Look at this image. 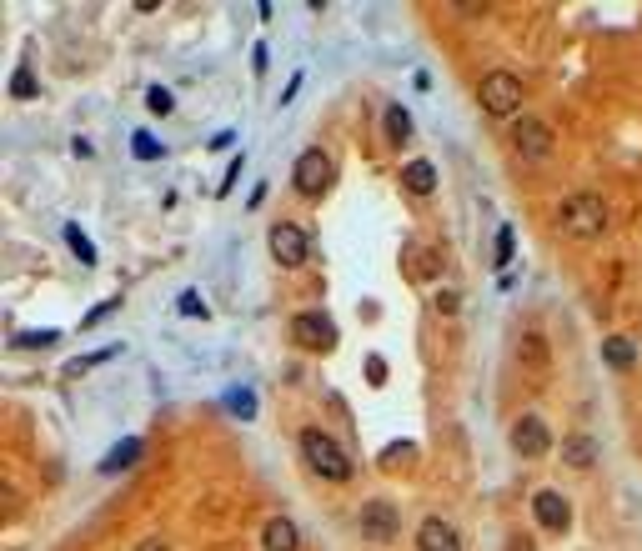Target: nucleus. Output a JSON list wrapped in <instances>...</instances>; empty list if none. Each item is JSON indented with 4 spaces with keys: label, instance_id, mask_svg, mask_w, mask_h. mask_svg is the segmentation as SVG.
I'll use <instances>...</instances> for the list:
<instances>
[{
    "label": "nucleus",
    "instance_id": "26",
    "mask_svg": "<svg viewBox=\"0 0 642 551\" xmlns=\"http://www.w3.org/2000/svg\"><path fill=\"white\" fill-rule=\"evenodd\" d=\"M457 306H462L457 291H442V296H437V311H457Z\"/></svg>",
    "mask_w": 642,
    "mask_h": 551
},
{
    "label": "nucleus",
    "instance_id": "15",
    "mask_svg": "<svg viewBox=\"0 0 642 551\" xmlns=\"http://www.w3.org/2000/svg\"><path fill=\"white\" fill-rule=\"evenodd\" d=\"M602 361H607L612 371H627V366L637 361V346H632L627 336H607V341H602Z\"/></svg>",
    "mask_w": 642,
    "mask_h": 551
},
{
    "label": "nucleus",
    "instance_id": "30",
    "mask_svg": "<svg viewBox=\"0 0 642 551\" xmlns=\"http://www.w3.org/2000/svg\"><path fill=\"white\" fill-rule=\"evenodd\" d=\"M236 176H241V161H231V171H226V181H221V196H226V191L236 186Z\"/></svg>",
    "mask_w": 642,
    "mask_h": 551
},
{
    "label": "nucleus",
    "instance_id": "31",
    "mask_svg": "<svg viewBox=\"0 0 642 551\" xmlns=\"http://www.w3.org/2000/svg\"><path fill=\"white\" fill-rule=\"evenodd\" d=\"M407 456H412V446H387V456H382V461H407Z\"/></svg>",
    "mask_w": 642,
    "mask_h": 551
},
{
    "label": "nucleus",
    "instance_id": "29",
    "mask_svg": "<svg viewBox=\"0 0 642 551\" xmlns=\"http://www.w3.org/2000/svg\"><path fill=\"white\" fill-rule=\"evenodd\" d=\"M367 376H372V381H377V386H382V381H387V366H382V361H377V356H372V361H367Z\"/></svg>",
    "mask_w": 642,
    "mask_h": 551
},
{
    "label": "nucleus",
    "instance_id": "5",
    "mask_svg": "<svg viewBox=\"0 0 642 551\" xmlns=\"http://www.w3.org/2000/svg\"><path fill=\"white\" fill-rule=\"evenodd\" d=\"M271 256H276L281 266H306L311 236H306L296 221H281V226H271Z\"/></svg>",
    "mask_w": 642,
    "mask_h": 551
},
{
    "label": "nucleus",
    "instance_id": "3",
    "mask_svg": "<svg viewBox=\"0 0 642 551\" xmlns=\"http://www.w3.org/2000/svg\"><path fill=\"white\" fill-rule=\"evenodd\" d=\"M477 101H482V111H487L492 121H507V116L522 111V81H517L512 71H492V76H482Z\"/></svg>",
    "mask_w": 642,
    "mask_h": 551
},
{
    "label": "nucleus",
    "instance_id": "25",
    "mask_svg": "<svg viewBox=\"0 0 642 551\" xmlns=\"http://www.w3.org/2000/svg\"><path fill=\"white\" fill-rule=\"evenodd\" d=\"M507 256H512V231L497 236V266H507Z\"/></svg>",
    "mask_w": 642,
    "mask_h": 551
},
{
    "label": "nucleus",
    "instance_id": "24",
    "mask_svg": "<svg viewBox=\"0 0 642 551\" xmlns=\"http://www.w3.org/2000/svg\"><path fill=\"white\" fill-rule=\"evenodd\" d=\"M116 306H121V301H116V296H111V301H101V306H96V311H91V316H86V326H96V321H106V316H111V311H116Z\"/></svg>",
    "mask_w": 642,
    "mask_h": 551
},
{
    "label": "nucleus",
    "instance_id": "4",
    "mask_svg": "<svg viewBox=\"0 0 642 551\" xmlns=\"http://www.w3.org/2000/svg\"><path fill=\"white\" fill-rule=\"evenodd\" d=\"M332 181H337V166H332V156L327 151H301L296 156V171H291V186L301 191V196H321V191H332Z\"/></svg>",
    "mask_w": 642,
    "mask_h": 551
},
{
    "label": "nucleus",
    "instance_id": "11",
    "mask_svg": "<svg viewBox=\"0 0 642 551\" xmlns=\"http://www.w3.org/2000/svg\"><path fill=\"white\" fill-rule=\"evenodd\" d=\"M417 551H462V536H457V526H452V521L427 516V521L417 526Z\"/></svg>",
    "mask_w": 642,
    "mask_h": 551
},
{
    "label": "nucleus",
    "instance_id": "1",
    "mask_svg": "<svg viewBox=\"0 0 642 551\" xmlns=\"http://www.w3.org/2000/svg\"><path fill=\"white\" fill-rule=\"evenodd\" d=\"M301 456H306V466L316 471V476H327V481H347L352 476V456L321 431V426H306L301 431Z\"/></svg>",
    "mask_w": 642,
    "mask_h": 551
},
{
    "label": "nucleus",
    "instance_id": "22",
    "mask_svg": "<svg viewBox=\"0 0 642 551\" xmlns=\"http://www.w3.org/2000/svg\"><path fill=\"white\" fill-rule=\"evenodd\" d=\"M136 156H141V161H156V156H161V146H156V141L141 131V136H136Z\"/></svg>",
    "mask_w": 642,
    "mask_h": 551
},
{
    "label": "nucleus",
    "instance_id": "18",
    "mask_svg": "<svg viewBox=\"0 0 642 551\" xmlns=\"http://www.w3.org/2000/svg\"><path fill=\"white\" fill-rule=\"evenodd\" d=\"M407 266H412L417 281H432V276H437V256H432V251H407Z\"/></svg>",
    "mask_w": 642,
    "mask_h": 551
},
{
    "label": "nucleus",
    "instance_id": "27",
    "mask_svg": "<svg viewBox=\"0 0 642 551\" xmlns=\"http://www.w3.org/2000/svg\"><path fill=\"white\" fill-rule=\"evenodd\" d=\"M231 411H241V416H251V411H256V401H251V396L241 391V396H231Z\"/></svg>",
    "mask_w": 642,
    "mask_h": 551
},
{
    "label": "nucleus",
    "instance_id": "12",
    "mask_svg": "<svg viewBox=\"0 0 642 551\" xmlns=\"http://www.w3.org/2000/svg\"><path fill=\"white\" fill-rule=\"evenodd\" d=\"M261 551H301V531L291 516H271L261 526Z\"/></svg>",
    "mask_w": 642,
    "mask_h": 551
},
{
    "label": "nucleus",
    "instance_id": "8",
    "mask_svg": "<svg viewBox=\"0 0 642 551\" xmlns=\"http://www.w3.org/2000/svg\"><path fill=\"white\" fill-rule=\"evenodd\" d=\"M512 146H517L527 161H547V156H552V131H547L542 121L522 116V121L512 126Z\"/></svg>",
    "mask_w": 642,
    "mask_h": 551
},
{
    "label": "nucleus",
    "instance_id": "28",
    "mask_svg": "<svg viewBox=\"0 0 642 551\" xmlns=\"http://www.w3.org/2000/svg\"><path fill=\"white\" fill-rule=\"evenodd\" d=\"M136 551H171V541H166V536H146Z\"/></svg>",
    "mask_w": 642,
    "mask_h": 551
},
{
    "label": "nucleus",
    "instance_id": "7",
    "mask_svg": "<svg viewBox=\"0 0 642 551\" xmlns=\"http://www.w3.org/2000/svg\"><path fill=\"white\" fill-rule=\"evenodd\" d=\"M547 446H552V431H547L542 416H517V421H512V451H517V456L537 461V456H547Z\"/></svg>",
    "mask_w": 642,
    "mask_h": 551
},
{
    "label": "nucleus",
    "instance_id": "17",
    "mask_svg": "<svg viewBox=\"0 0 642 551\" xmlns=\"http://www.w3.org/2000/svg\"><path fill=\"white\" fill-rule=\"evenodd\" d=\"M131 461H141V441H126V446H116V451L101 461V471H106V476H116V471H126Z\"/></svg>",
    "mask_w": 642,
    "mask_h": 551
},
{
    "label": "nucleus",
    "instance_id": "23",
    "mask_svg": "<svg viewBox=\"0 0 642 551\" xmlns=\"http://www.w3.org/2000/svg\"><path fill=\"white\" fill-rule=\"evenodd\" d=\"M181 316H206V301H201L196 291H186V296H181Z\"/></svg>",
    "mask_w": 642,
    "mask_h": 551
},
{
    "label": "nucleus",
    "instance_id": "6",
    "mask_svg": "<svg viewBox=\"0 0 642 551\" xmlns=\"http://www.w3.org/2000/svg\"><path fill=\"white\" fill-rule=\"evenodd\" d=\"M291 336H296L301 346H311V351H332V346H337V326H332L327 311H301V316L291 321Z\"/></svg>",
    "mask_w": 642,
    "mask_h": 551
},
{
    "label": "nucleus",
    "instance_id": "13",
    "mask_svg": "<svg viewBox=\"0 0 642 551\" xmlns=\"http://www.w3.org/2000/svg\"><path fill=\"white\" fill-rule=\"evenodd\" d=\"M597 456H602V451H597V441H592L587 431H577V436H567V441H562V461H567L572 471H592V466H597Z\"/></svg>",
    "mask_w": 642,
    "mask_h": 551
},
{
    "label": "nucleus",
    "instance_id": "21",
    "mask_svg": "<svg viewBox=\"0 0 642 551\" xmlns=\"http://www.w3.org/2000/svg\"><path fill=\"white\" fill-rule=\"evenodd\" d=\"M146 101H151V111H156V116H171V91H161V86H156Z\"/></svg>",
    "mask_w": 642,
    "mask_h": 551
},
{
    "label": "nucleus",
    "instance_id": "20",
    "mask_svg": "<svg viewBox=\"0 0 642 551\" xmlns=\"http://www.w3.org/2000/svg\"><path fill=\"white\" fill-rule=\"evenodd\" d=\"M36 91H41V86H36V76H26V71H21V76L11 81V96H16V101H31Z\"/></svg>",
    "mask_w": 642,
    "mask_h": 551
},
{
    "label": "nucleus",
    "instance_id": "16",
    "mask_svg": "<svg viewBox=\"0 0 642 551\" xmlns=\"http://www.w3.org/2000/svg\"><path fill=\"white\" fill-rule=\"evenodd\" d=\"M387 141H392L397 151L412 141V116H407L402 106H392V111H387Z\"/></svg>",
    "mask_w": 642,
    "mask_h": 551
},
{
    "label": "nucleus",
    "instance_id": "9",
    "mask_svg": "<svg viewBox=\"0 0 642 551\" xmlns=\"http://www.w3.org/2000/svg\"><path fill=\"white\" fill-rule=\"evenodd\" d=\"M532 511H537V526L542 531H567L572 526V506L562 491H537L532 496Z\"/></svg>",
    "mask_w": 642,
    "mask_h": 551
},
{
    "label": "nucleus",
    "instance_id": "10",
    "mask_svg": "<svg viewBox=\"0 0 642 551\" xmlns=\"http://www.w3.org/2000/svg\"><path fill=\"white\" fill-rule=\"evenodd\" d=\"M357 521H362V536H372V541H392L397 526H402V516H397L387 501H367Z\"/></svg>",
    "mask_w": 642,
    "mask_h": 551
},
{
    "label": "nucleus",
    "instance_id": "14",
    "mask_svg": "<svg viewBox=\"0 0 642 551\" xmlns=\"http://www.w3.org/2000/svg\"><path fill=\"white\" fill-rule=\"evenodd\" d=\"M402 186H407L412 196H432V191H437V166H432V161H407V166H402Z\"/></svg>",
    "mask_w": 642,
    "mask_h": 551
},
{
    "label": "nucleus",
    "instance_id": "2",
    "mask_svg": "<svg viewBox=\"0 0 642 551\" xmlns=\"http://www.w3.org/2000/svg\"><path fill=\"white\" fill-rule=\"evenodd\" d=\"M557 226H562L567 236H577V241H592V236H602V231H607V206H602L597 196L577 191V196H567V201H562Z\"/></svg>",
    "mask_w": 642,
    "mask_h": 551
},
{
    "label": "nucleus",
    "instance_id": "19",
    "mask_svg": "<svg viewBox=\"0 0 642 551\" xmlns=\"http://www.w3.org/2000/svg\"><path fill=\"white\" fill-rule=\"evenodd\" d=\"M66 241H71V251H76V256H81V261H86V266H91V261H96V251H91V241H86V236H81V226H66Z\"/></svg>",
    "mask_w": 642,
    "mask_h": 551
}]
</instances>
